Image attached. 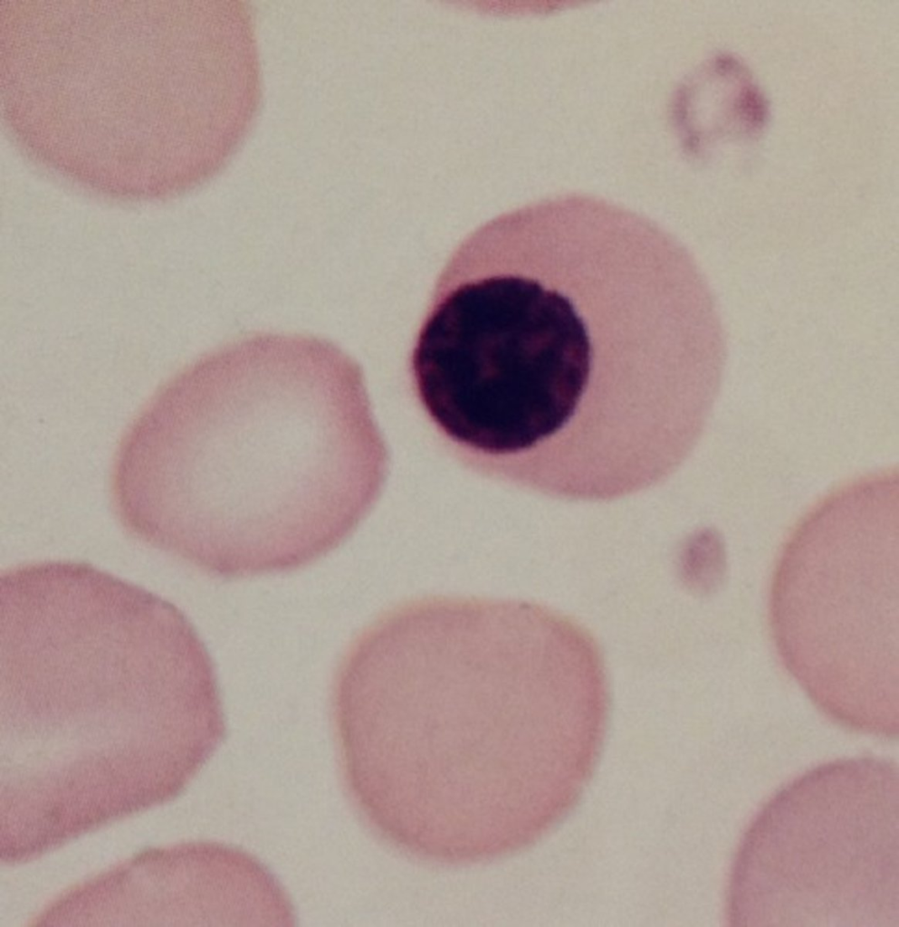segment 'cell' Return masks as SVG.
Instances as JSON below:
<instances>
[{
	"label": "cell",
	"instance_id": "cell-2",
	"mask_svg": "<svg viewBox=\"0 0 899 927\" xmlns=\"http://www.w3.org/2000/svg\"><path fill=\"white\" fill-rule=\"evenodd\" d=\"M371 769L416 858L476 864L550 830L568 738L544 679L493 636L467 634L411 653L375 727Z\"/></svg>",
	"mask_w": 899,
	"mask_h": 927
},
{
	"label": "cell",
	"instance_id": "cell-5",
	"mask_svg": "<svg viewBox=\"0 0 899 927\" xmlns=\"http://www.w3.org/2000/svg\"><path fill=\"white\" fill-rule=\"evenodd\" d=\"M740 927H898L899 770L885 758L820 765L752 819L729 881Z\"/></svg>",
	"mask_w": 899,
	"mask_h": 927
},
{
	"label": "cell",
	"instance_id": "cell-1",
	"mask_svg": "<svg viewBox=\"0 0 899 927\" xmlns=\"http://www.w3.org/2000/svg\"><path fill=\"white\" fill-rule=\"evenodd\" d=\"M386 467L358 363L317 338L261 335L153 395L120 443L111 493L139 541L244 578L332 552L370 511Z\"/></svg>",
	"mask_w": 899,
	"mask_h": 927
},
{
	"label": "cell",
	"instance_id": "cell-4",
	"mask_svg": "<svg viewBox=\"0 0 899 927\" xmlns=\"http://www.w3.org/2000/svg\"><path fill=\"white\" fill-rule=\"evenodd\" d=\"M898 491L863 478L797 525L778 560L770 619L782 663L836 723L896 737Z\"/></svg>",
	"mask_w": 899,
	"mask_h": 927
},
{
	"label": "cell",
	"instance_id": "cell-3",
	"mask_svg": "<svg viewBox=\"0 0 899 927\" xmlns=\"http://www.w3.org/2000/svg\"><path fill=\"white\" fill-rule=\"evenodd\" d=\"M0 583L4 736L219 747L215 669L174 604L80 562L20 565Z\"/></svg>",
	"mask_w": 899,
	"mask_h": 927
}]
</instances>
